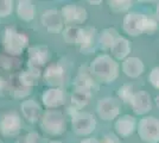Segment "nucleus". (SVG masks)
Returning <instances> with one entry per match:
<instances>
[{
  "instance_id": "1",
  "label": "nucleus",
  "mask_w": 159,
  "mask_h": 143,
  "mask_svg": "<svg viewBox=\"0 0 159 143\" xmlns=\"http://www.w3.org/2000/svg\"><path fill=\"white\" fill-rule=\"evenodd\" d=\"M119 63L111 55L102 54L96 56L89 66V73L94 80L100 83H112L119 76Z\"/></svg>"
},
{
  "instance_id": "2",
  "label": "nucleus",
  "mask_w": 159,
  "mask_h": 143,
  "mask_svg": "<svg viewBox=\"0 0 159 143\" xmlns=\"http://www.w3.org/2000/svg\"><path fill=\"white\" fill-rule=\"evenodd\" d=\"M29 45V37L25 34L18 31L16 27L8 26L4 30L2 47L7 55L16 57L20 56Z\"/></svg>"
},
{
  "instance_id": "3",
  "label": "nucleus",
  "mask_w": 159,
  "mask_h": 143,
  "mask_svg": "<svg viewBox=\"0 0 159 143\" xmlns=\"http://www.w3.org/2000/svg\"><path fill=\"white\" fill-rule=\"evenodd\" d=\"M40 126L51 136H61L66 130L64 115L57 110H48L40 118Z\"/></svg>"
},
{
  "instance_id": "4",
  "label": "nucleus",
  "mask_w": 159,
  "mask_h": 143,
  "mask_svg": "<svg viewBox=\"0 0 159 143\" xmlns=\"http://www.w3.org/2000/svg\"><path fill=\"white\" fill-rule=\"evenodd\" d=\"M73 131L79 136H88L96 128L95 117L86 111H76L71 117Z\"/></svg>"
},
{
  "instance_id": "5",
  "label": "nucleus",
  "mask_w": 159,
  "mask_h": 143,
  "mask_svg": "<svg viewBox=\"0 0 159 143\" xmlns=\"http://www.w3.org/2000/svg\"><path fill=\"white\" fill-rule=\"evenodd\" d=\"M140 140L146 143L159 142V119L152 116H145L137 126Z\"/></svg>"
},
{
  "instance_id": "6",
  "label": "nucleus",
  "mask_w": 159,
  "mask_h": 143,
  "mask_svg": "<svg viewBox=\"0 0 159 143\" xmlns=\"http://www.w3.org/2000/svg\"><path fill=\"white\" fill-rule=\"evenodd\" d=\"M148 17L139 12H128L122 21V29L128 36L137 37L146 32Z\"/></svg>"
},
{
  "instance_id": "7",
  "label": "nucleus",
  "mask_w": 159,
  "mask_h": 143,
  "mask_svg": "<svg viewBox=\"0 0 159 143\" xmlns=\"http://www.w3.org/2000/svg\"><path fill=\"white\" fill-rule=\"evenodd\" d=\"M21 130V119L17 111L10 110L0 116V132L4 137H16Z\"/></svg>"
},
{
  "instance_id": "8",
  "label": "nucleus",
  "mask_w": 159,
  "mask_h": 143,
  "mask_svg": "<svg viewBox=\"0 0 159 143\" xmlns=\"http://www.w3.org/2000/svg\"><path fill=\"white\" fill-rule=\"evenodd\" d=\"M120 100L113 97L101 98L96 104V112L99 117L105 122H111L116 119L120 115Z\"/></svg>"
},
{
  "instance_id": "9",
  "label": "nucleus",
  "mask_w": 159,
  "mask_h": 143,
  "mask_svg": "<svg viewBox=\"0 0 159 143\" xmlns=\"http://www.w3.org/2000/svg\"><path fill=\"white\" fill-rule=\"evenodd\" d=\"M99 48V32L93 26L82 27V35L80 40L79 49L81 54L90 55Z\"/></svg>"
},
{
  "instance_id": "10",
  "label": "nucleus",
  "mask_w": 159,
  "mask_h": 143,
  "mask_svg": "<svg viewBox=\"0 0 159 143\" xmlns=\"http://www.w3.org/2000/svg\"><path fill=\"white\" fill-rule=\"evenodd\" d=\"M61 14L64 23L69 24V26H76L77 24H82L88 18L87 10L77 4H68L63 6L61 10Z\"/></svg>"
},
{
  "instance_id": "11",
  "label": "nucleus",
  "mask_w": 159,
  "mask_h": 143,
  "mask_svg": "<svg viewBox=\"0 0 159 143\" xmlns=\"http://www.w3.org/2000/svg\"><path fill=\"white\" fill-rule=\"evenodd\" d=\"M27 68L42 70L50 59V51L47 45H33L27 50Z\"/></svg>"
},
{
  "instance_id": "12",
  "label": "nucleus",
  "mask_w": 159,
  "mask_h": 143,
  "mask_svg": "<svg viewBox=\"0 0 159 143\" xmlns=\"http://www.w3.org/2000/svg\"><path fill=\"white\" fill-rule=\"evenodd\" d=\"M44 80L51 88L61 87L66 80V70L61 63L49 64L44 72Z\"/></svg>"
},
{
  "instance_id": "13",
  "label": "nucleus",
  "mask_w": 159,
  "mask_h": 143,
  "mask_svg": "<svg viewBox=\"0 0 159 143\" xmlns=\"http://www.w3.org/2000/svg\"><path fill=\"white\" fill-rule=\"evenodd\" d=\"M131 106L133 112L138 116H144L147 112H150L152 110V100L150 93L146 91L135 92L131 100Z\"/></svg>"
},
{
  "instance_id": "14",
  "label": "nucleus",
  "mask_w": 159,
  "mask_h": 143,
  "mask_svg": "<svg viewBox=\"0 0 159 143\" xmlns=\"http://www.w3.org/2000/svg\"><path fill=\"white\" fill-rule=\"evenodd\" d=\"M40 21H42L43 26L45 27L49 32H52V34L61 32L63 29V25H64L63 17L57 10H47L42 14Z\"/></svg>"
},
{
  "instance_id": "15",
  "label": "nucleus",
  "mask_w": 159,
  "mask_h": 143,
  "mask_svg": "<svg viewBox=\"0 0 159 143\" xmlns=\"http://www.w3.org/2000/svg\"><path fill=\"white\" fill-rule=\"evenodd\" d=\"M43 105L49 110L57 109L64 105L66 102V93L62 87H53L47 89L42 94Z\"/></svg>"
},
{
  "instance_id": "16",
  "label": "nucleus",
  "mask_w": 159,
  "mask_h": 143,
  "mask_svg": "<svg viewBox=\"0 0 159 143\" xmlns=\"http://www.w3.org/2000/svg\"><path fill=\"white\" fill-rule=\"evenodd\" d=\"M137 119L129 115H124L116 119L114 124V129L116 135L121 138H127L137 130Z\"/></svg>"
},
{
  "instance_id": "17",
  "label": "nucleus",
  "mask_w": 159,
  "mask_h": 143,
  "mask_svg": "<svg viewBox=\"0 0 159 143\" xmlns=\"http://www.w3.org/2000/svg\"><path fill=\"white\" fill-rule=\"evenodd\" d=\"M20 110L23 116L29 123H37L42 118V107L38 102L33 99H26L20 104Z\"/></svg>"
},
{
  "instance_id": "18",
  "label": "nucleus",
  "mask_w": 159,
  "mask_h": 143,
  "mask_svg": "<svg viewBox=\"0 0 159 143\" xmlns=\"http://www.w3.org/2000/svg\"><path fill=\"white\" fill-rule=\"evenodd\" d=\"M121 68H122V72L125 73V75H127L128 78L137 79L144 73L145 66L139 57L131 56V57H127L126 60L122 61Z\"/></svg>"
},
{
  "instance_id": "19",
  "label": "nucleus",
  "mask_w": 159,
  "mask_h": 143,
  "mask_svg": "<svg viewBox=\"0 0 159 143\" xmlns=\"http://www.w3.org/2000/svg\"><path fill=\"white\" fill-rule=\"evenodd\" d=\"M132 50V45H131V42L128 41L127 38L122 37V36H119L114 44L111 48V54H112V57L116 61V60H126L128 57V55Z\"/></svg>"
},
{
  "instance_id": "20",
  "label": "nucleus",
  "mask_w": 159,
  "mask_h": 143,
  "mask_svg": "<svg viewBox=\"0 0 159 143\" xmlns=\"http://www.w3.org/2000/svg\"><path fill=\"white\" fill-rule=\"evenodd\" d=\"M7 87H8V93L12 95L16 99H23L25 98L26 95H29L31 93V89L30 87L25 86L21 80H20L19 75L14 74L10 78V80L7 82Z\"/></svg>"
},
{
  "instance_id": "21",
  "label": "nucleus",
  "mask_w": 159,
  "mask_h": 143,
  "mask_svg": "<svg viewBox=\"0 0 159 143\" xmlns=\"http://www.w3.org/2000/svg\"><path fill=\"white\" fill-rule=\"evenodd\" d=\"M75 89H81V91H86L89 93H93L94 89L98 88L96 81L94 80L92 74L89 73V69L87 72H80L79 75L76 76L75 81H74Z\"/></svg>"
},
{
  "instance_id": "22",
  "label": "nucleus",
  "mask_w": 159,
  "mask_h": 143,
  "mask_svg": "<svg viewBox=\"0 0 159 143\" xmlns=\"http://www.w3.org/2000/svg\"><path fill=\"white\" fill-rule=\"evenodd\" d=\"M119 32L114 27H107L99 32V48L103 51L111 50L115 40L119 37Z\"/></svg>"
},
{
  "instance_id": "23",
  "label": "nucleus",
  "mask_w": 159,
  "mask_h": 143,
  "mask_svg": "<svg viewBox=\"0 0 159 143\" xmlns=\"http://www.w3.org/2000/svg\"><path fill=\"white\" fill-rule=\"evenodd\" d=\"M17 16L24 21H33L36 16L34 4L30 0H19L17 2Z\"/></svg>"
},
{
  "instance_id": "24",
  "label": "nucleus",
  "mask_w": 159,
  "mask_h": 143,
  "mask_svg": "<svg viewBox=\"0 0 159 143\" xmlns=\"http://www.w3.org/2000/svg\"><path fill=\"white\" fill-rule=\"evenodd\" d=\"M81 35H82V27L68 26L63 31V40L68 45H77L79 47Z\"/></svg>"
},
{
  "instance_id": "25",
  "label": "nucleus",
  "mask_w": 159,
  "mask_h": 143,
  "mask_svg": "<svg viewBox=\"0 0 159 143\" xmlns=\"http://www.w3.org/2000/svg\"><path fill=\"white\" fill-rule=\"evenodd\" d=\"M93 93H89L86 91H81V89H75L71 94V104L75 106V109H82L83 106H86L89 102Z\"/></svg>"
},
{
  "instance_id": "26",
  "label": "nucleus",
  "mask_w": 159,
  "mask_h": 143,
  "mask_svg": "<svg viewBox=\"0 0 159 143\" xmlns=\"http://www.w3.org/2000/svg\"><path fill=\"white\" fill-rule=\"evenodd\" d=\"M108 5H109L111 11L114 13H124L131 10L133 2L128 0H112V1H108Z\"/></svg>"
},
{
  "instance_id": "27",
  "label": "nucleus",
  "mask_w": 159,
  "mask_h": 143,
  "mask_svg": "<svg viewBox=\"0 0 159 143\" xmlns=\"http://www.w3.org/2000/svg\"><path fill=\"white\" fill-rule=\"evenodd\" d=\"M134 91H133V85L132 83H124L119 89H118V98L125 104H131L133 95H134Z\"/></svg>"
},
{
  "instance_id": "28",
  "label": "nucleus",
  "mask_w": 159,
  "mask_h": 143,
  "mask_svg": "<svg viewBox=\"0 0 159 143\" xmlns=\"http://www.w3.org/2000/svg\"><path fill=\"white\" fill-rule=\"evenodd\" d=\"M13 11V1L0 0V18H6Z\"/></svg>"
},
{
  "instance_id": "29",
  "label": "nucleus",
  "mask_w": 159,
  "mask_h": 143,
  "mask_svg": "<svg viewBox=\"0 0 159 143\" xmlns=\"http://www.w3.org/2000/svg\"><path fill=\"white\" fill-rule=\"evenodd\" d=\"M148 81L154 88L159 89V67L153 68L148 75Z\"/></svg>"
},
{
  "instance_id": "30",
  "label": "nucleus",
  "mask_w": 159,
  "mask_h": 143,
  "mask_svg": "<svg viewBox=\"0 0 159 143\" xmlns=\"http://www.w3.org/2000/svg\"><path fill=\"white\" fill-rule=\"evenodd\" d=\"M101 143H121V141H120V137L118 135L109 132V134H106L105 136L102 137Z\"/></svg>"
},
{
  "instance_id": "31",
  "label": "nucleus",
  "mask_w": 159,
  "mask_h": 143,
  "mask_svg": "<svg viewBox=\"0 0 159 143\" xmlns=\"http://www.w3.org/2000/svg\"><path fill=\"white\" fill-rule=\"evenodd\" d=\"M6 89L8 91V87H7V81H5L2 78H0V97L5 94Z\"/></svg>"
},
{
  "instance_id": "32",
  "label": "nucleus",
  "mask_w": 159,
  "mask_h": 143,
  "mask_svg": "<svg viewBox=\"0 0 159 143\" xmlns=\"http://www.w3.org/2000/svg\"><path fill=\"white\" fill-rule=\"evenodd\" d=\"M80 143H101V141L96 140V138H86V140L81 141Z\"/></svg>"
},
{
  "instance_id": "33",
  "label": "nucleus",
  "mask_w": 159,
  "mask_h": 143,
  "mask_svg": "<svg viewBox=\"0 0 159 143\" xmlns=\"http://www.w3.org/2000/svg\"><path fill=\"white\" fill-rule=\"evenodd\" d=\"M156 14H157V18H158V21H159V2H158V5H157V10H156Z\"/></svg>"
},
{
  "instance_id": "34",
  "label": "nucleus",
  "mask_w": 159,
  "mask_h": 143,
  "mask_svg": "<svg viewBox=\"0 0 159 143\" xmlns=\"http://www.w3.org/2000/svg\"><path fill=\"white\" fill-rule=\"evenodd\" d=\"M89 2H90V4H100L101 1H89Z\"/></svg>"
},
{
  "instance_id": "35",
  "label": "nucleus",
  "mask_w": 159,
  "mask_h": 143,
  "mask_svg": "<svg viewBox=\"0 0 159 143\" xmlns=\"http://www.w3.org/2000/svg\"><path fill=\"white\" fill-rule=\"evenodd\" d=\"M49 143H62L61 141H50Z\"/></svg>"
}]
</instances>
